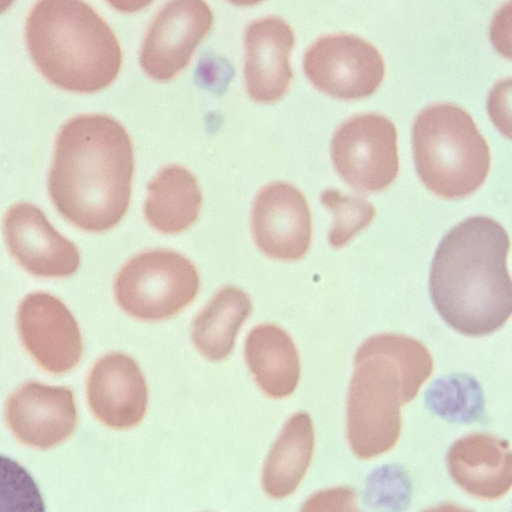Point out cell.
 Wrapping results in <instances>:
<instances>
[{
	"instance_id": "cell-26",
	"label": "cell",
	"mask_w": 512,
	"mask_h": 512,
	"mask_svg": "<svg viewBox=\"0 0 512 512\" xmlns=\"http://www.w3.org/2000/svg\"><path fill=\"white\" fill-rule=\"evenodd\" d=\"M422 512H475L474 510L461 507L454 503H443L441 505L428 508Z\"/></svg>"
},
{
	"instance_id": "cell-6",
	"label": "cell",
	"mask_w": 512,
	"mask_h": 512,
	"mask_svg": "<svg viewBox=\"0 0 512 512\" xmlns=\"http://www.w3.org/2000/svg\"><path fill=\"white\" fill-rule=\"evenodd\" d=\"M199 285L198 272L189 259L172 250L155 249L124 264L115 278L114 296L129 316L160 321L189 305Z\"/></svg>"
},
{
	"instance_id": "cell-21",
	"label": "cell",
	"mask_w": 512,
	"mask_h": 512,
	"mask_svg": "<svg viewBox=\"0 0 512 512\" xmlns=\"http://www.w3.org/2000/svg\"><path fill=\"white\" fill-rule=\"evenodd\" d=\"M425 403L433 413L450 422L471 423L484 413L481 386L466 374L437 379L426 391Z\"/></svg>"
},
{
	"instance_id": "cell-5",
	"label": "cell",
	"mask_w": 512,
	"mask_h": 512,
	"mask_svg": "<svg viewBox=\"0 0 512 512\" xmlns=\"http://www.w3.org/2000/svg\"><path fill=\"white\" fill-rule=\"evenodd\" d=\"M411 131L415 167L430 191L456 199L484 182L490 149L465 109L448 102L431 104L417 114Z\"/></svg>"
},
{
	"instance_id": "cell-25",
	"label": "cell",
	"mask_w": 512,
	"mask_h": 512,
	"mask_svg": "<svg viewBox=\"0 0 512 512\" xmlns=\"http://www.w3.org/2000/svg\"><path fill=\"white\" fill-rule=\"evenodd\" d=\"M299 512H361L357 493L351 487H333L312 494Z\"/></svg>"
},
{
	"instance_id": "cell-18",
	"label": "cell",
	"mask_w": 512,
	"mask_h": 512,
	"mask_svg": "<svg viewBox=\"0 0 512 512\" xmlns=\"http://www.w3.org/2000/svg\"><path fill=\"white\" fill-rule=\"evenodd\" d=\"M202 193L195 176L185 167H162L147 185L144 216L163 234H178L198 218Z\"/></svg>"
},
{
	"instance_id": "cell-16",
	"label": "cell",
	"mask_w": 512,
	"mask_h": 512,
	"mask_svg": "<svg viewBox=\"0 0 512 512\" xmlns=\"http://www.w3.org/2000/svg\"><path fill=\"white\" fill-rule=\"evenodd\" d=\"M447 468L452 480L468 494L494 500L512 484V458L507 440L486 433H471L449 448Z\"/></svg>"
},
{
	"instance_id": "cell-8",
	"label": "cell",
	"mask_w": 512,
	"mask_h": 512,
	"mask_svg": "<svg viewBox=\"0 0 512 512\" xmlns=\"http://www.w3.org/2000/svg\"><path fill=\"white\" fill-rule=\"evenodd\" d=\"M302 66L315 88L343 100L371 95L385 75L384 60L378 49L349 33L317 38L305 51Z\"/></svg>"
},
{
	"instance_id": "cell-22",
	"label": "cell",
	"mask_w": 512,
	"mask_h": 512,
	"mask_svg": "<svg viewBox=\"0 0 512 512\" xmlns=\"http://www.w3.org/2000/svg\"><path fill=\"white\" fill-rule=\"evenodd\" d=\"M320 201L333 216L328 241L335 249L347 245L372 222L376 214L374 206L365 198L343 194L335 188L322 190Z\"/></svg>"
},
{
	"instance_id": "cell-2",
	"label": "cell",
	"mask_w": 512,
	"mask_h": 512,
	"mask_svg": "<svg viewBox=\"0 0 512 512\" xmlns=\"http://www.w3.org/2000/svg\"><path fill=\"white\" fill-rule=\"evenodd\" d=\"M510 249L504 227L488 216H472L440 241L432 259V303L455 331L472 337L500 329L512 313Z\"/></svg>"
},
{
	"instance_id": "cell-1",
	"label": "cell",
	"mask_w": 512,
	"mask_h": 512,
	"mask_svg": "<svg viewBox=\"0 0 512 512\" xmlns=\"http://www.w3.org/2000/svg\"><path fill=\"white\" fill-rule=\"evenodd\" d=\"M133 171L132 141L125 128L108 115H77L57 134L49 195L70 223L103 232L116 226L129 207Z\"/></svg>"
},
{
	"instance_id": "cell-23",
	"label": "cell",
	"mask_w": 512,
	"mask_h": 512,
	"mask_svg": "<svg viewBox=\"0 0 512 512\" xmlns=\"http://www.w3.org/2000/svg\"><path fill=\"white\" fill-rule=\"evenodd\" d=\"M0 512H45L42 495L29 472L0 455Z\"/></svg>"
},
{
	"instance_id": "cell-15",
	"label": "cell",
	"mask_w": 512,
	"mask_h": 512,
	"mask_svg": "<svg viewBox=\"0 0 512 512\" xmlns=\"http://www.w3.org/2000/svg\"><path fill=\"white\" fill-rule=\"evenodd\" d=\"M244 78L248 95L273 103L287 92L293 73L290 53L295 42L291 26L281 17L253 20L245 30Z\"/></svg>"
},
{
	"instance_id": "cell-17",
	"label": "cell",
	"mask_w": 512,
	"mask_h": 512,
	"mask_svg": "<svg viewBox=\"0 0 512 512\" xmlns=\"http://www.w3.org/2000/svg\"><path fill=\"white\" fill-rule=\"evenodd\" d=\"M244 357L253 378L271 398L291 395L300 379V360L290 335L275 324H260L248 334Z\"/></svg>"
},
{
	"instance_id": "cell-24",
	"label": "cell",
	"mask_w": 512,
	"mask_h": 512,
	"mask_svg": "<svg viewBox=\"0 0 512 512\" xmlns=\"http://www.w3.org/2000/svg\"><path fill=\"white\" fill-rule=\"evenodd\" d=\"M410 495L409 478L399 466L380 467L367 478L364 497L375 507L401 511L409 504Z\"/></svg>"
},
{
	"instance_id": "cell-4",
	"label": "cell",
	"mask_w": 512,
	"mask_h": 512,
	"mask_svg": "<svg viewBox=\"0 0 512 512\" xmlns=\"http://www.w3.org/2000/svg\"><path fill=\"white\" fill-rule=\"evenodd\" d=\"M25 39L40 73L65 90L99 91L114 81L121 68L117 37L83 1L36 2L27 15Z\"/></svg>"
},
{
	"instance_id": "cell-9",
	"label": "cell",
	"mask_w": 512,
	"mask_h": 512,
	"mask_svg": "<svg viewBox=\"0 0 512 512\" xmlns=\"http://www.w3.org/2000/svg\"><path fill=\"white\" fill-rule=\"evenodd\" d=\"M213 13L199 0L167 2L153 17L144 35L139 63L157 81L173 79L190 62L209 32Z\"/></svg>"
},
{
	"instance_id": "cell-20",
	"label": "cell",
	"mask_w": 512,
	"mask_h": 512,
	"mask_svg": "<svg viewBox=\"0 0 512 512\" xmlns=\"http://www.w3.org/2000/svg\"><path fill=\"white\" fill-rule=\"evenodd\" d=\"M251 310L250 297L243 290L235 286L221 288L193 319V345L211 361L226 358Z\"/></svg>"
},
{
	"instance_id": "cell-10",
	"label": "cell",
	"mask_w": 512,
	"mask_h": 512,
	"mask_svg": "<svg viewBox=\"0 0 512 512\" xmlns=\"http://www.w3.org/2000/svg\"><path fill=\"white\" fill-rule=\"evenodd\" d=\"M17 327L24 348L45 371L62 374L80 361L78 323L57 297L45 292L26 295L18 307Z\"/></svg>"
},
{
	"instance_id": "cell-11",
	"label": "cell",
	"mask_w": 512,
	"mask_h": 512,
	"mask_svg": "<svg viewBox=\"0 0 512 512\" xmlns=\"http://www.w3.org/2000/svg\"><path fill=\"white\" fill-rule=\"evenodd\" d=\"M255 244L266 256L299 260L311 243V213L303 193L290 183L277 181L257 194L251 212Z\"/></svg>"
},
{
	"instance_id": "cell-14",
	"label": "cell",
	"mask_w": 512,
	"mask_h": 512,
	"mask_svg": "<svg viewBox=\"0 0 512 512\" xmlns=\"http://www.w3.org/2000/svg\"><path fill=\"white\" fill-rule=\"evenodd\" d=\"M86 394L93 415L110 428H132L145 416L147 384L138 364L126 354L101 357L88 375Z\"/></svg>"
},
{
	"instance_id": "cell-19",
	"label": "cell",
	"mask_w": 512,
	"mask_h": 512,
	"mask_svg": "<svg viewBox=\"0 0 512 512\" xmlns=\"http://www.w3.org/2000/svg\"><path fill=\"white\" fill-rule=\"evenodd\" d=\"M314 439L309 414L298 412L287 420L263 467L262 485L268 496L283 498L297 489L310 465Z\"/></svg>"
},
{
	"instance_id": "cell-13",
	"label": "cell",
	"mask_w": 512,
	"mask_h": 512,
	"mask_svg": "<svg viewBox=\"0 0 512 512\" xmlns=\"http://www.w3.org/2000/svg\"><path fill=\"white\" fill-rule=\"evenodd\" d=\"M4 416L14 437L37 449L62 443L77 424L73 392L67 387L36 381L23 384L9 396Z\"/></svg>"
},
{
	"instance_id": "cell-3",
	"label": "cell",
	"mask_w": 512,
	"mask_h": 512,
	"mask_svg": "<svg viewBox=\"0 0 512 512\" xmlns=\"http://www.w3.org/2000/svg\"><path fill=\"white\" fill-rule=\"evenodd\" d=\"M432 371L429 350L410 336L380 333L357 348L346 400V430L358 458L370 459L395 446L401 406L415 398Z\"/></svg>"
},
{
	"instance_id": "cell-7",
	"label": "cell",
	"mask_w": 512,
	"mask_h": 512,
	"mask_svg": "<svg viewBox=\"0 0 512 512\" xmlns=\"http://www.w3.org/2000/svg\"><path fill=\"white\" fill-rule=\"evenodd\" d=\"M330 153L340 177L363 193L385 189L399 171L396 127L379 113L344 120L332 136Z\"/></svg>"
},
{
	"instance_id": "cell-12",
	"label": "cell",
	"mask_w": 512,
	"mask_h": 512,
	"mask_svg": "<svg viewBox=\"0 0 512 512\" xmlns=\"http://www.w3.org/2000/svg\"><path fill=\"white\" fill-rule=\"evenodd\" d=\"M3 234L13 258L30 274L67 277L80 265L77 247L56 231L42 210L31 203L20 202L7 210Z\"/></svg>"
}]
</instances>
